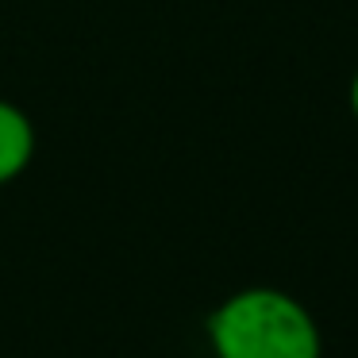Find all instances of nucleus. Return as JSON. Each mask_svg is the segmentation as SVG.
<instances>
[{
    "label": "nucleus",
    "mask_w": 358,
    "mask_h": 358,
    "mask_svg": "<svg viewBox=\"0 0 358 358\" xmlns=\"http://www.w3.org/2000/svg\"><path fill=\"white\" fill-rule=\"evenodd\" d=\"M350 116H355V124H358V70H355V78H350Z\"/></svg>",
    "instance_id": "7ed1b4c3"
},
{
    "label": "nucleus",
    "mask_w": 358,
    "mask_h": 358,
    "mask_svg": "<svg viewBox=\"0 0 358 358\" xmlns=\"http://www.w3.org/2000/svg\"><path fill=\"white\" fill-rule=\"evenodd\" d=\"M208 343L216 358H324L316 316L273 285L224 296L208 316Z\"/></svg>",
    "instance_id": "f257e3e1"
},
{
    "label": "nucleus",
    "mask_w": 358,
    "mask_h": 358,
    "mask_svg": "<svg viewBox=\"0 0 358 358\" xmlns=\"http://www.w3.org/2000/svg\"><path fill=\"white\" fill-rule=\"evenodd\" d=\"M35 158V124L20 104L0 96V185H12Z\"/></svg>",
    "instance_id": "f03ea898"
}]
</instances>
